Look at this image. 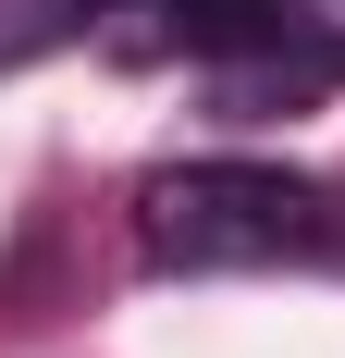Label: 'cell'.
Instances as JSON below:
<instances>
[{"label": "cell", "instance_id": "obj_1", "mask_svg": "<svg viewBox=\"0 0 345 358\" xmlns=\"http://www.w3.org/2000/svg\"><path fill=\"white\" fill-rule=\"evenodd\" d=\"M321 210L333 198L272 173V161H185V173H148L136 235L161 272H259V259H309Z\"/></svg>", "mask_w": 345, "mask_h": 358}, {"label": "cell", "instance_id": "obj_2", "mask_svg": "<svg viewBox=\"0 0 345 358\" xmlns=\"http://www.w3.org/2000/svg\"><path fill=\"white\" fill-rule=\"evenodd\" d=\"M296 37H309L321 62H345V0H296Z\"/></svg>", "mask_w": 345, "mask_h": 358}, {"label": "cell", "instance_id": "obj_3", "mask_svg": "<svg viewBox=\"0 0 345 358\" xmlns=\"http://www.w3.org/2000/svg\"><path fill=\"white\" fill-rule=\"evenodd\" d=\"M321 259H345V198H333V210H321Z\"/></svg>", "mask_w": 345, "mask_h": 358}]
</instances>
